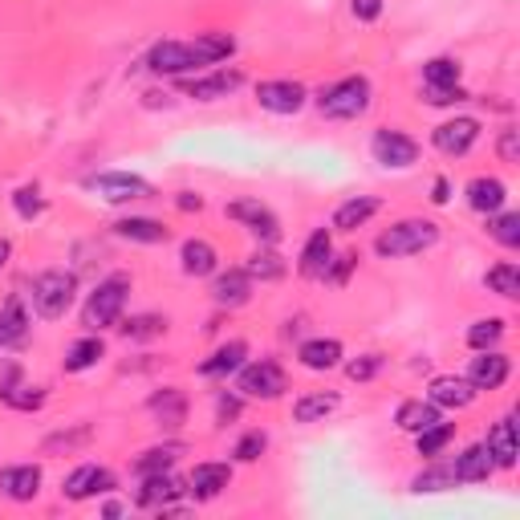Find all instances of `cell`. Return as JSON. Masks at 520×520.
<instances>
[{
    "label": "cell",
    "mask_w": 520,
    "mask_h": 520,
    "mask_svg": "<svg viewBox=\"0 0 520 520\" xmlns=\"http://www.w3.org/2000/svg\"><path fill=\"white\" fill-rule=\"evenodd\" d=\"M0 399H5L9 407H17V411H37V407L45 403V390H41V386H21V382H17V370H13V378L0 386Z\"/></svg>",
    "instance_id": "obj_33"
},
{
    "label": "cell",
    "mask_w": 520,
    "mask_h": 520,
    "mask_svg": "<svg viewBox=\"0 0 520 520\" xmlns=\"http://www.w3.org/2000/svg\"><path fill=\"white\" fill-rule=\"evenodd\" d=\"M427 399L435 403V407H468L472 399H476V386L468 382V378H455V374H439V378H431V386H427Z\"/></svg>",
    "instance_id": "obj_14"
},
{
    "label": "cell",
    "mask_w": 520,
    "mask_h": 520,
    "mask_svg": "<svg viewBox=\"0 0 520 520\" xmlns=\"http://www.w3.org/2000/svg\"><path fill=\"white\" fill-rule=\"evenodd\" d=\"M435 204H447V179H435V195H431Z\"/></svg>",
    "instance_id": "obj_53"
},
{
    "label": "cell",
    "mask_w": 520,
    "mask_h": 520,
    "mask_svg": "<svg viewBox=\"0 0 520 520\" xmlns=\"http://www.w3.org/2000/svg\"><path fill=\"white\" fill-rule=\"evenodd\" d=\"M451 472H455V484H480V480H488V476L496 472V464H492L488 447H484V443H476V447H468L464 455H455Z\"/></svg>",
    "instance_id": "obj_18"
},
{
    "label": "cell",
    "mask_w": 520,
    "mask_h": 520,
    "mask_svg": "<svg viewBox=\"0 0 520 520\" xmlns=\"http://www.w3.org/2000/svg\"><path fill=\"white\" fill-rule=\"evenodd\" d=\"M179 256H183V273H187V277H208V273H216V248H212L208 240H187Z\"/></svg>",
    "instance_id": "obj_29"
},
{
    "label": "cell",
    "mask_w": 520,
    "mask_h": 520,
    "mask_svg": "<svg viewBox=\"0 0 520 520\" xmlns=\"http://www.w3.org/2000/svg\"><path fill=\"white\" fill-rule=\"evenodd\" d=\"M370 151H374V159L382 167H395V171H403V167H411L419 159V143L407 139L403 130H378V135L370 139Z\"/></svg>",
    "instance_id": "obj_8"
},
{
    "label": "cell",
    "mask_w": 520,
    "mask_h": 520,
    "mask_svg": "<svg viewBox=\"0 0 520 520\" xmlns=\"http://www.w3.org/2000/svg\"><path fill=\"white\" fill-rule=\"evenodd\" d=\"M435 240H439V228H435L431 220H399V224H390V228L374 240V248H378V256L399 260V256H415V252L431 248Z\"/></svg>",
    "instance_id": "obj_2"
},
{
    "label": "cell",
    "mask_w": 520,
    "mask_h": 520,
    "mask_svg": "<svg viewBox=\"0 0 520 520\" xmlns=\"http://www.w3.org/2000/svg\"><path fill=\"white\" fill-rule=\"evenodd\" d=\"M228 216L240 220V224H248V232L260 236L265 244H273V240L281 236V220H277L265 204H260V200H236V204L228 208Z\"/></svg>",
    "instance_id": "obj_11"
},
{
    "label": "cell",
    "mask_w": 520,
    "mask_h": 520,
    "mask_svg": "<svg viewBox=\"0 0 520 520\" xmlns=\"http://www.w3.org/2000/svg\"><path fill=\"white\" fill-rule=\"evenodd\" d=\"M228 484H232V468L228 464H195V472L187 480V492L195 500H216Z\"/></svg>",
    "instance_id": "obj_16"
},
{
    "label": "cell",
    "mask_w": 520,
    "mask_h": 520,
    "mask_svg": "<svg viewBox=\"0 0 520 520\" xmlns=\"http://www.w3.org/2000/svg\"><path fill=\"white\" fill-rule=\"evenodd\" d=\"M354 265H358V256H338V260H330V269H325V281L346 285V277H350Z\"/></svg>",
    "instance_id": "obj_48"
},
{
    "label": "cell",
    "mask_w": 520,
    "mask_h": 520,
    "mask_svg": "<svg viewBox=\"0 0 520 520\" xmlns=\"http://www.w3.org/2000/svg\"><path fill=\"white\" fill-rule=\"evenodd\" d=\"M500 338H504V321L500 317H484V321H476L468 330V346L472 350H492Z\"/></svg>",
    "instance_id": "obj_40"
},
{
    "label": "cell",
    "mask_w": 520,
    "mask_h": 520,
    "mask_svg": "<svg viewBox=\"0 0 520 520\" xmlns=\"http://www.w3.org/2000/svg\"><path fill=\"white\" fill-rule=\"evenodd\" d=\"M334 260V240L325 228H317L309 240H305V252H301V273L305 277H325V269H330Z\"/></svg>",
    "instance_id": "obj_22"
},
{
    "label": "cell",
    "mask_w": 520,
    "mask_h": 520,
    "mask_svg": "<svg viewBox=\"0 0 520 520\" xmlns=\"http://www.w3.org/2000/svg\"><path fill=\"white\" fill-rule=\"evenodd\" d=\"M476 139H480V122L476 118H447V122L435 126V135H431V143L443 155H468L476 147Z\"/></svg>",
    "instance_id": "obj_9"
},
{
    "label": "cell",
    "mask_w": 520,
    "mask_h": 520,
    "mask_svg": "<svg viewBox=\"0 0 520 520\" xmlns=\"http://www.w3.org/2000/svg\"><path fill=\"white\" fill-rule=\"evenodd\" d=\"M508 370H512V362H508L504 354L480 350V358H472V366H468V382H472L476 390H500V386L508 382Z\"/></svg>",
    "instance_id": "obj_13"
},
{
    "label": "cell",
    "mask_w": 520,
    "mask_h": 520,
    "mask_svg": "<svg viewBox=\"0 0 520 520\" xmlns=\"http://www.w3.org/2000/svg\"><path fill=\"white\" fill-rule=\"evenodd\" d=\"M317 106H321V114H330V118H362L370 110V82L362 74L358 78H342L330 90H321Z\"/></svg>",
    "instance_id": "obj_4"
},
{
    "label": "cell",
    "mask_w": 520,
    "mask_h": 520,
    "mask_svg": "<svg viewBox=\"0 0 520 520\" xmlns=\"http://www.w3.org/2000/svg\"><path fill=\"white\" fill-rule=\"evenodd\" d=\"M504 200H508V187H504L500 179L480 175V179L468 183V204H472L476 212H484V216H496V212L504 208Z\"/></svg>",
    "instance_id": "obj_23"
},
{
    "label": "cell",
    "mask_w": 520,
    "mask_h": 520,
    "mask_svg": "<svg viewBox=\"0 0 520 520\" xmlns=\"http://www.w3.org/2000/svg\"><path fill=\"white\" fill-rule=\"evenodd\" d=\"M468 94L460 86H427V102L431 106H451V102H464Z\"/></svg>",
    "instance_id": "obj_47"
},
{
    "label": "cell",
    "mask_w": 520,
    "mask_h": 520,
    "mask_svg": "<svg viewBox=\"0 0 520 520\" xmlns=\"http://www.w3.org/2000/svg\"><path fill=\"white\" fill-rule=\"evenodd\" d=\"M484 285H488L492 293H500V297H508V301H516V297H520V269L512 265V260H504V265H496V269H488V277H484Z\"/></svg>",
    "instance_id": "obj_35"
},
{
    "label": "cell",
    "mask_w": 520,
    "mask_h": 520,
    "mask_svg": "<svg viewBox=\"0 0 520 520\" xmlns=\"http://www.w3.org/2000/svg\"><path fill=\"white\" fill-rule=\"evenodd\" d=\"M179 455H183V447H179V443L151 447V451H143L139 460H135V472H139V476H159V472H171Z\"/></svg>",
    "instance_id": "obj_32"
},
{
    "label": "cell",
    "mask_w": 520,
    "mask_h": 520,
    "mask_svg": "<svg viewBox=\"0 0 520 520\" xmlns=\"http://www.w3.org/2000/svg\"><path fill=\"white\" fill-rule=\"evenodd\" d=\"M305 86L301 82H260L256 86V102L265 106V110H273V114H297L301 106H305Z\"/></svg>",
    "instance_id": "obj_10"
},
{
    "label": "cell",
    "mask_w": 520,
    "mask_h": 520,
    "mask_svg": "<svg viewBox=\"0 0 520 520\" xmlns=\"http://www.w3.org/2000/svg\"><path fill=\"white\" fill-rule=\"evenodd\" d=\"M37 492H41V468H37V464H17V468L0 472V496L25 504V500H33Z\"/></svg>",
    "instance_id": "obj_15"
},
{
    "label": "cell",
    "mask_w": 520,
    "mask_h": 520,
    "mask_svg": "<svg viewBox=\"0 0 520 520\" xmlns=\"http://www.w3.org/2000/svg\"><path fill=\"white\" fill-rule=\"evenodd\" d=\"M500 155H504V163H516V130H504L500 135Z\"/></svg>",
    "instance_id": "obj_50"
},
{
    "label": "cell",
    "mask_w": 520,
    "mask_h": 520,
    "mask_svg": "<svg viewBox=\"0 0 520 520\" xmlns=\"http://www.w3.org/2000/svg\"><path fill=\"white\" fill-rule=\"evenodd\" d=\"M114 488V472L98 468V464H82L78 472H70L65 480V496L70 500H90V496H106Z\"/></svg>",
    "instance_id": "obj_12"
},
{
    "label": "cell",
    "mask_w": 520,
    "mask_h": 520,
    "mask_svg": "<svg viewBox=\"0 0 520 520\" xmlns=\"http://www.w3.org/2000/svg\"><path fill=\"white\" fill-rule=\"evenodd\" d=\"M179 480L171 472H159V476H143V488H139V508H155V512H171L175 496H179Z\"/></svg>",
    "instance_id": "obj_19"
},
{
    "label": "cell",
    "mask_w": 520,
    "mask_h": 520,
    "mask_svg": "<svg viewBox=\"0 0 520 520\" xmlns=\"http://www.w3.org/2000/svg\"><path fill=\"white\" fill-rule=\"evenodd\" d=\"M29 338V313L17 297L0 305V346H21Z\"/></svg>",
    "instance_id": "obj_25"
},
{
    "label": "cell",
    "mask_w": 520,
    "mask_h": 520,
    "mask_svg": "<svg viewBox=\"0 0 520 520\" xmlns=\"http://www.w3.org/2000/svg\"><path fill=\"white\" fill-rule=\"evenodd\" d=\"M9 252H13V244H9V240H0V269H5V260H9Z\"/></svg>",
    "instance_id": "obj_54"
},
{
    "label": "cell",
    "mask_w": 520,
    "mask_h": 520,
    "mask_svg": "<svg viewBox=\"0 0 520 520\" xmlns=\"http://www.w3.org/2000/svg\"><path fill=\"white\" fill-rule=\"evenodd\" d=\"M130 297V277L126 273H114L106 281H98V289L90 293L86 309H82V321L86 330H106V325H114L122 317V305Z\"/></svg>",
    "instance_id": "obj_3"
},
{
    "label": "cell",
    "mask_w": 520,
    "mask_h": 520,
    "mask_svg": "<svg viewBox=\"0 0 520 520\" xmlns=\"http://www.w3.org/2000/svg\"><path fill=\"white\" fill-rule=\"evenodd\" d=\"M114 232L122 240H135V244H163L167 240V228L159 220H147V216H130V220H118Z\"/></svg>",
    "instance_id": "obj_28"
},
{
    "label": "cell",
    "mask_w": 520,
    "mask_h": 520,
    "mask_svg": "<svg viewBox=\"0 0 520 520\" xmlns=\"http://www.w3.org/2000/svg\"><path fill=\"white\" fill-rule=\"evenodd\" d=\"M411 488H415V492H443V488H455V472H451V464H443V468H427V472L415 476Z\"/></svg>",
    "instance_id": "obj_43"
},
{
    "label": "cell",
    "mask_w": 520,
    "mask_h": 520,
    "mask_svg": "<svg viewBox=\"0 0 520 520\" xmlns=\"http://www.w3.org/2000/svg\"><path fill=\"white\" fill-rule=\"evenodd\" d=\"M244 358H248V346H244V342H228V346H220L208 362H200V374H204V378H224V374L240 370Z\"/></svg>",
    "instance_id": "obj_27"
},
{
    "label": "cell",
    "mask_w": 520,
    "mask_h": 520,
    "mask_svg": "<svg viewBox=\"0 0 520 520\" xmlns=\"http://www.w3.org/2000/svg\"><path fill=\"white\" fill-rule=\"evenodd\" d=\"M301 362L309 370H334L342 362V342L338 338H313L301 346Z\"/></svg>",
    "instance_id": "obj_26"
},
{
    "label": "cell",
    "mask_w": 520,
    "mask_h": 520,
    "mask_svg": "<svg viewBox=\"0 0 520 520\" xmlns=\"http://www.w3.org/2000/svg\"><path fill=\"white\" fill-rule=\"evenodd\" d=\"M248 293H252V277H248V269H228V273H220V277H216V285H212L216 305H228V309L244 305V301H248Z\"/></svg>",
    "instance_id": "obj_24"
},
{
    "label": "cell",
    "mask_w": 520,
    "mask_h": 520,
    "mask_svg": "<svg viewBox=\"0 0 520 520\" xmlns=\"http://www.w3.org/2000/svg\"><path fill=\"white\" fill-rule=\"evenodd\" d=\"M179 208H183V212H191V208L200 212V208H204V200H200V195H191V191H183V195H179Z\"/></svg>",
    "instance_id": "obj_52"
},
{
    "label": "cell",
    "mask_w": 520,
    "mask_h": 520,
    "mask_svg": "<svg viewBox=\"0 0 520 520\" xmlns=\"http://www.w3.org/2000/svg\"><path fill=\"white\" fill-rule=\"evenodd\" d=\"M488 455H492V464L496 468H516V423L512 415H504L492 431H488Z\"/></svg>",
    "instance_id": "obj_21"
},
{
    "label": "cell",
    "mask_w": 520,
    "mask_h": 520,
    "mask_svg": "<svg viewBox=\"0 0 520 520\" xmlns=\"http://www.w3.org/2000/svg\"><path fill=\"white\" fill-rule=\"evenodd\" d=\"M74 293H78V281H74V273H61V269H53V273H41L37 281H33V309L41 313V317H61L65 309L74 305Z\"/></svg>",
    "instance_id": "obj_5"
},
{
    "label": "cell",
    "mask_w": 520,
    "mask_h": 520,
    "mask_svg": "<svg viewBox=\"0 0 520 520\" xmlns=\"http://www.w3.org/2000/svg\"><path fill=\"white\" fill-rule=\"evenodd\" d=\"M330 411H338V395H305V399H297L293 419L297 423H317V419H325Z\"/></svg>",
    "instance_id": "obj_37"
},
{
    "label": "cell",
    "mask_w": 520,
    "mask_h": 520,
    "mask_svg": "<svg viewBox=\"0 0 520 520\" xmlns=\"http://www.w3.org/2000/svg\"><path fill=\"white\" fill-rule=\"evenodd\" d=\"M423 82L427 86H460V61L451 57H435L423 65Z\"/></svg>",
    "instance_id": "obj_38"
},
{
    "label": "cell",
    "mask_w": 520,
    "mask_h": 520,
    "mask_svg": "<svg viewBox=\"0 0 520 520\" xmlns=\"http://www.w3.org/2000/svg\"><path fill=\"white\" fill-rule=\"evenodd\" d=\"M488 232H492L504 248H516V244H520V216H516V212H500V216L488 220Z\"/></svg>",
    "instance_id": "obj_42"
},
{
    "label": "cell",
    "mask_w": 520,
    "mask_h": 520,
    "mask_svg": "<svg viewBox=\"0 0 520 520\" xmlns=\"http://www.w3.org/2000/svg\"><path fill=\"white\" fill-rule=\"evenodd\" d=\"M17 212H21V220H33V216L45 212V200H41L37 187H21V191H17Z\"/></svg>",
    "instance_id": "obj_45"
},
{
    "label": "cell",
    "mask_w": 520,
    "mask_h": 520,
    "mask_svg": "<svg viewBox=\"0 0 520 520\" xmlns=\"http://www.w3.org/2000/svg\"><path fill=\"white\" fill-rule=\"evenodd\" d=\"M374 212H378V200H374V195H354V200H346V204L334 212V228L354 232V228H362Z\"/></svg>",
    "instance_id": "obj_30"
},
{
    "label": "cell",
    "mask_w": 520,
    "mask_h": 520,
    "mask_svg": "<svg viewBox=\"0 0 520 520\" xmlns=\"http://www.w3.org/2000/svg\"><path fill=\"white\" fill-rule=\"evenodd\" d=\"M122 334H126V338H135V342H143V338H159V334H167V321L155 317V313H143V317H130V321L122 325Z\"/></svg>",
    "instance_id": "obj_41"
},
{
    "label": "cell",
    "mask_w": 520,
    "mask_h": 520,
    "mask_svg": "<svg viewBox=\"0 0 520 520\" xmlns=\"http://www.w3.org/2000/svg\"><path fill=\"white\" fill-rule=\"evenodd\" d=\"M147 407H151L155 423L167 427V431H179L187 423V399H183V390H175V386H163L159 395H151Z\"/></svg>",
    "instance_id": "obj_17"
},
{
    "label": "cell",
    "mask_w": 520,
    "mask_h": 520,
    "mask_svg": "<svg viewBox=\"0 0 520 520\" xmlns=\"http://www.w3.org/2000/svg\"><path fill=\"white\" fill-rule=\"evenodd\" d=\"M236 53V41L228 33H204L195 41H159L147 53V65L155 74H187L195 65H216Z\"/></svg>",
    "instance_id": "obj_1"
},
{
    "label": "cell",
    "mask_w": 520,
    "mask_h": 520,
    "mask_svg": "<svg viewBox=\"0 0 520 520\" xmlns=\"http://www.w3.org/2000/svg\"><path fill=\"white\" fill-rule=\"evenodd\" d=\"M236 415H240V399L220 395V419H236Z\"/></svg>",
    "instance_id": "obj_51"
},
{
    "label": "cell",
    "mask_w": 520,
    "mask_h": 520,
    "mask_svg": "<svg viewBox=\"0 0 520 520\" xmlns=\"http://www.w3.org/2000/svg\"><path fill=\"white\" fill-rule=\"evenodd\" d=\"M455 439V423H431V427H423V431H415V447H419V455H439L447 443Z\"/></svg>",
    "instance_id": "obj_36"
},
{
    "label": "cell",
    "mask_w": 520,
    "mask_h": 520,
    "mask_svg": "<svg viewBox=\"0 0 520 520\" xmlns=\"http://www.w3.org/2000/svg\"><path fill=\"white\" fill-rule=\"evenodd\" d=\"M86 187L94 195H102L106 204H130V200H147L151 195V183L139 179V175H126V171H102V175H90Z\"/></svg>",
    "instance_id": "obj_6"
},
{
    "label": "cell",
    "mask_w": 520,
    "mask_h": 520,
    "mask_svg": "<svg viewBox=\"0 0 520 520\" xmlns=\"http://www.w3.org/2000/svg\"><path fill=\"white\" fill-rule=\"evenodd\" d=\"M350 9H354V17H358V21H378V13H382V0H350Z\"/></svg>",
    "instance_id": "obj_49"
},
{
    "label": "cell",
    "mask_w": 520,
    "mask_h": 520,
    "mask_svg": "<svg viewBox=\"0 0 520 520\" xmlns=\"http://www.w3.org/2000/svg\"><path fill=\"white\" fill-rule=\"evenodd\" d=\"M102 354H106L102 338H82V342L70 346V354H65V370H70V374H82V370H90Z\"/></svg>",
    "instance_id": "obj_34"
},
{
    "label": "cell",
    "mask_w": 520,
    "mask_h": 520,
    "mask_svg": "<svg viewBox=\"0 0 520 520\" xmlns=\"http://www.w3.org/2000/svg\"><path fill=\"white\" fill-rule=\"evenodd\" d=\"M240 82H244L240 70H220V74H212V78L187 82V94H191L195 102H216V98H228L232 90H240Z\"/></svg>",
    "instance_id": "obj_20"
},
{
    "label": "cell",
    "mask_w": 520,
    "mask_h": 520,
    "mask_svg": "<svg viewBox=\"0 0 520 520\" xmlns=\"http://www.w3.org/2000/svg\"><path fill=\"white\" fill-rule=\"evenodd\" d=\"M378 370H382V354H362L358 362L346 366V374H350L354 382H366V378H374Z\"/></svg>",
    "instance_id": "obj_46"
},
{
    "label": "cell",
    "mask_w": 520,
    "mask_h": 520,
    "mask_svg": "<svg viewBox=\"0 0 520 520\" xmlns=\"http://www.w3.org/2000/svg\"><path fill=\"white\" fill-rule=\"evenodd\" d=\"M248 277H260V281H277V277H285V260H281L273 248H260V252L248 260Z\"/></svg>",
    "instance_id": "obj_39"
},
{
    "label": "cell",
    "mask_w": 520,
    "mask_h": 520,
    "mask_svg": "<svg viewBox=\"0 0 520 520\" xmlns=\"http://www.w3.org/2000/svg\"><path fill=\"white\" fill-rule=\"evenodd\" d=\"M269 447V435L265 431H248V435H240V443H236V460H244V464H252V460H260V451Z\"/></svg>",
    "instance_id": "obj_44"
},
{
    "label": "cell",
    "mask_w": 520,
    "mask_h": 520,
    "mask_svg": "<svg viewBox=\"0 0 520 520\" xmlns=\"http://www.w3.org/2000/svg\"><path fill=\"white\" fill-rule=\"evenodd\" d=\"M395 423L403 427V431H423V427H431V423H439V407L427 399H407L399 411H395Z\"/></svg>",
    "instance_id": "obj_31"
},
{
    "label": "cell",
    "mask_w": 520,
    "mask_h": 520,
    "mask_svg": "<svg viewBox=\"0 0 520 520\" xmlns=\"http://www.w3.org/2000/svg\"><path fill=\"white\" fill-rule=\"evenodd\" d=\"M240 395H248V399H277L281 390H285V374H281V366L277 362H252V366H244L240 370Z\"/></svg>",
    "instance_id": "obj_7"
}]
</instances>
